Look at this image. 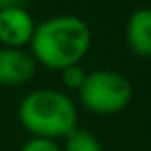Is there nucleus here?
Masks as SVG:
<instances>
[{"mask_svg": "<svg viewBox=\"0 0 151 151\" xmlns=\"http://www.w3.org/2000/svg\"><path fill=\"white\" fill-rule=\"evenodd\" d=\"M92 44V33L88 23L78 15H54L37 25L31 38V55L37 65L46 69L63 71L78 65L88 54Z\"/></svg>", "mask_w": 151, "mask_h": 151, "instance_id": "nucleus-1", "label": "nucleus"}, {"mask_svg": "<svg viewBox=\"0 0 151 151\" xmlns=\"http://www.w3.org/2000/svg\"><path fill=\"white\" fill-rule=\"evenodd\" d=\"M19 151H61L58 142L44 140V138H31L21 145Z\"/></svg>", "mask_w": 151, "mask_h": 151, "instance_id": "nucleus-9", "label": "nucleus"}, {"mask_svg": "<svg viewBox=\"0 0 151 151\" xmlns=\"http://www.w3.org/2000/svg\"><path fill=\"white\" fill-rule=\"evenodd\" d=\"M27 0H0L2 8H25Z\"/></svg>", "mask_w": 151, "mask_h": 151, "instance_id": "nucleus-10", "label": "nucleus"}, {"mask_svg": "<svg viewBox=\"0 0 151 151\" xmlns=\"http://www.w3.org/2000/svg\"><path fill=\"white\" fill-rule=\"evenodd\" d=\"M17 117L33 138L58 142L77 128L78 111L65 92L55 88H37L21 100Z\"/></svg>", "mask_w": 151, "mask_h": 151, "instance_id": "nucleus-2", "label": "nucleus"}, {"mask_svg": "<svg viewBox=\"0 0 151 151\" xmlns=\"http://www.w3.org/2000/svg\"><path fill=\"white\" fill-rule=\"evenodd\" d=\"M86 75L88 73H86L81 65H71V67H67V69L61 71V82H63V86L69 88V90H81L82 84H84V81H86Z\"/></svg>", "mask_w": 151, "mask_h": 151, "instance_id": "nucleus-8", "label": "nucleus"}, {"mask_svg": "<svg viewBox=\"0 0 151 151\" xmlns=\"http://www.w3.org/2000/svg\"><path fill=\"white\" fill-rule=\"evenodd\" d=\"M37 23L25 8L0 10V44L4 48H25L31 44Z\"/></svg>", "mask_w": 151, "mask_h": 151, "instance_id": "nucleus-4", "label": "nucleus"}, {"mask_svg": "<svg viewBox=\"0 0 151 151\" xmlns=\"http://www.w3.org/2000/svg\"><path fill=\"white\" fill-rule=\"evenodd\" d=\"M37 73V61L31 52L23 48L0 46V84L21 86L27 84Z\"/></svg>", "mask_w": 151, "mask_h": 151, "instance_id": "nucleus-5", "label": "nucleus"}, {"mask_svg": "<svg viewBox=\"0 0 151 151\" xmlns=\"http://www.w3.org/2000/svg\"><path fill=\"white\" fill-rule=\"evenodd\" d=\"M63 140H65V144H63L61 151H103L98 138L92 132L82 128H75Z\"/></svg>", "mask_w": 151, "mask_h": 151, "instance_id": "nucleus-7", "label": "nucleus"}, {"mask_svg": "<svg viewBox=\"0 0 151 151\" xmlns=\"http://www.w3.org/2000/svg\"><path fill=\"white\" fill-rule=\"evenodd\" d=\"M126 44L132 54L151 58V8L132 12L126 23Z\"/></svg>", "mask_w": 151, "mask_h": 151, "instance_id": "nucleus-6", "label": "nucleus"}, {"mask_svg": "<svg viewBox=\"0 0 151 151\" xmlns=\"http://www.w3.org/2000/svg\"><path fill=\"white\" fill-rule=\"evenodd\" d=\"M81 103L94 115H115L130 105L134 90L124 75L111 69H98L86 75L78 90Z\"/></svg>", "mask_w": 151, "mask_h": 151, "instance_id": "nucleus-3", "label": "nucleus"}, {"mask_svg": "<svg viewBox=\"0 0 151 151\" xmlns=\"http://www.w3.org/2000/svg\"><path fill=\"white\" fill-rule=\"evenodd\" d=\"M0 10H2V4H0Z\"/></svg>", "mask_w": 151, "mask_h": 151, "instance_id": "nucleus-11", "label": "nucleus"}]
</instances>
